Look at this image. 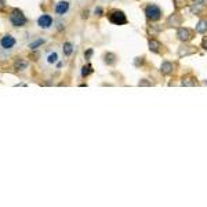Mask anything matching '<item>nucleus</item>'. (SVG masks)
Masks as SVG:
<instances>
[{"mask_svg": "<svg viewBox=\"0 0 207 207\" xmlns=\"http://www.w3.org/2000/svg\"><path fill=\"white\" fill-rule=\"evenodd\" d=\"M10 22H11L12 26H17V28H20V26H25L28 20H26V17L24 15V12L15 8V10H12V12L10 14Z\"/></svg>", "mask_w": 207, "mask_h": 207, "instance_id": "1", "label": "nucleus"}, {"mask_svg": "<svg viewBox=\"0 0 207 207\" xmlns=\"http://www.w3.org/2000/svg\"><path fill=\"white\" fill-rule=\"evenodd\" d=\"M145 14H147L148 20L151 21H157L162 17V10H160L157 6L155 4H151V6H148L147 10H145Z\"/></svg>", "mask_w": 207, "mask_h": 207, "instance_id": "2", "label": "nucleus"}, {"mask_svg": "<svg viewBox=\"0 0 207 207\" xmlns=\"http://www.w3.org/2000/svg\"><path fill=\"white\" fill-rule=\"evenodd\" d=\"M109 21L115 25H123L127 22V18H126V15L122 11H113L109 15Z\"/></svg>", "mask_w": 207, "mask_h": 207, "instance_id": "3", "label": "nucleus"}, {"mask_svg": "<svg viewBox=\"0 0 207 207\" xmlns=\"http://www.w3.org/2000/svg\"><path fill=\"white\" fill-rule=\"evenodd\" d=\"M17 40L14 36L11 35H6L1 37V40H0V46L4 48V50H10V48H12L14 46H15Z\"/></svg>", "mask_w": 207, "mask_h": 207, "instance_id": "4", "label": "nucleus"}, {"mask_svg": "<svg viewBox=\"0 0 207 207\" xmlns=\"http://www.w3.org/2000/svg\"><path fill=\"white\" fill-rule=\"evenodd\" d=\"M37 25H39L40 28H43V29L50 28V26L52 25V17L48 15V14L40 15L39 18H37Z\"/></svg>", "mask_w": 207, "mask_h": 207, "instance_id": "5", "label": "nucleus"}, {"mask_svg": "<svg viewBox=\"0 0 207 207\" xmlns=\"http://www.w3.org/2000/svg\"><path fill=\"white\" fill-rule=\"evenodd\" d=\"M68 10H69V3L68 1H60L55 7V12L58 14V15H64Z\"/></svg>", "mask_w": 207, "mask_h": 207, "instance_id": "6", "label": "nucleus"}, {"mask_svg": "<svg viewBox=\"0 0 207 207\" xmlns=\"http://www.w3.org/2000/svg\"><path fill=\"white\" fill-rule=\"evenodd\" d=\"M178 37H179V40H182V42H188V40L192 37L191 31H189V29H185V28L179 29L178 31Z\"/></svg>", "mask_w": 207, "mask_h": 207, "instance_id": "7", "label": "nucleus"}, {"mask_svg": "<svg viewBox=\"0 0 207 207\" xmlns=\"http://www.w3.org/2000/svg\"><path fill=\"white\" fill-rule=\"evenodd\" d=\"M58 61V54H57L55 51H52V52H50L47 55V64H50V65H54Z\"/></svg>", "mask_w": 207, "mask_h": 207, "instance_id": "8", "label": "nucleus"}, {"mask_svg": "<svg viewBox=\"0 0 207 207\" xmlns=\"http://www.w3.org/2000/svg\"><path fill=\"white\" fill-rule=\"evenodd\" d=\"M196 31L199 33H203L207 31V21H200L199 24H198V26H196Z\"/></svg>", "mask_w": 207, "mask_h": 207, "instance_id": "9", "label": "nucleus"}, {"mask_svg": "<svg viewBox=\"0 0 207 207\" xmlns=\"http://www.w3.org/2000/svg\"><path fill=\"white\" fill-rule=\"evenodd\" d=\"M171 71H173V64H170V62H164V64L162 65V72H163L164 75H168Z\"/></svg>", "mask_w": 207, "mask_h": 207, "instance_id": "10", "label": "nucleus"}, {"mask_svg": "<svg viewBox=\"0 0 207 207\" xmlns=\"http://www.w3.org/2000/svg\"><path fill=\"white\" fill-rule=\"evenodd\" d=\"M62 50H64V54L66 57H69L72 54V51H73V47H72V44L71 43H65L64 44V48H62Z\"/></svg>", "mask_w": 207, "mask_h": 207, "instance_id": "11", "label": "nucleus"}, {"mask_svg": "<svg viewBox=\"0 0 207 207\" xmlns=\"http://www.w3.org/2000/svg\"><path fill=\"white\" fill-rule=\"evenodd\" d=\"M159 47H160L159 42H156V40H151V42H149V48H151V51H157Z\"/></svg>", "mask_w": 207, "mask_h": 207, "instance_id": "12", "label": "nucleus"}, {"mask_svg": "<svg viewBox=\"0 0 207 207\" xmlns=\"http://www.w3.org/2000/svg\"><path fill=\"white\" fill-rule=\"evenodd\" d=\"M43 43H44V39H37V40H35L33 43L29 44V47L32 48V50H35V48H37L39 46H42Z\"/></svg>", "mask_w": 207, "mask_h": 207, "instance_id": "13", "label": "nucleus"}, {"mask_svg": "<svg viewBox=\"0 0 207 207\" xmlns=\"http://www.w3.org/2000/svg\"><path fill=\"white\" fill-rule=\"evenodd\" d=\"M26 66H28V64L26 62H24V61H17L15 62V68L18 69V68H22V69H26Z\"/></svg>", "mask_w": 207, "mask_h": 207, "instance_id": "14", "label": "nucleus"}, {"mask_svg": "<svg viewBox=\"0 0 207 207\" xmlns=\"http://www.w3.org/2000/svg\"><path fill=\"white\" fill-rule=\"evenodd\" d=\"M91 72V66L90 65H87V66H83V71H82V75L83 76H87L88 73Z\"/></svg>", "mask_w": 207, "mask_h": 207, "instance_id": "15", "label": "nucleus"}, {"mask_svg": "<svg viewBox=\"0 0 207 207\" xmlns=\"http://www.w3.org/2000/svg\"><path fill=\"white\" fill-rule=\"evenodd\" d=\"M101 12H102V8H100V7H98V8H97V10H95V14H98V15H101Z\"/></svg>", "mask_w": 207, "mask_h": 207, "instance_id": "16", "label": "nucleus"}, {"mask_svg": "<svg viewBox=\"0 0 207 207\" xmlns=\"http://www.w3.org/2000/svg\"><path fill=\"white\" fill-rule=\"evenodd\" d=\"M203 47L207 50V40H204V42H203Z\"/></svg>", "mask_w": 207, "mask_h": 207, "instance_id": "17", "label": "nucleus"}, {"mask_svg": "<svg viewBox=\"0 0 207 207\" xmlns=\"http://www.w3.org/2000/svg\"><path fill=\"white\" fill-rule=\"evenodd\" d=\"M102 1H106V0H102Z\"/></svg>", "mask_w": 207, "mask_h": 207, "instance_id": "18", "label": "nucleus"}]
</instances>
